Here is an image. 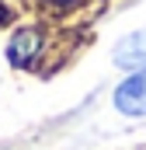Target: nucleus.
Instances as JSON below:
<instances>
[{
    "mask_svg": "<svg viewBox=\"0 0 146 150\" xmlns=\"http://www.w3.org/2000/svg\"><path fill=\"white\" fill-rule=\"evenodd\" d=\"M111 105L115 112L125 115V119H146V67L129 74L111 94Z\"/></svg>",
    "mask_w": 146,
    "mask_h": 150,
    "instance_id": "1",
    "label": "nucleus"
},
{
    "mask_svg": "<svg viewBox=\"0 0 146 150\" xmlns=\"http://www.w3.org/2000/svg\"><path fill=\"white\" fill-rule=\"evenodd\" d=\"M42 49H45V32L35 28V25H25L7 38V63L18 67V70H28V67H35Z\"/></svg>",
    "mask_w": 146,
    "mask_h": 150,
    "instance_id": "2",
    "label": "nucleus"
},
{
    "mask_svg": "<svg viewBox=\"0 0 146 150\" xmlns=\"http://www.w3.org/2000/svg\"><path fill=\"white\" fill-rule=\"evenodd\" d=\"M49 4H56V7H70V4H77V0H49Z\"/></svg>",
    "mask_w": 146,
    "mask_h": 150,
    "instance_id": "4",
    "label": "nucleus"
},
{
    "mask_svg": "<svg viewBox=\"0 0 146 150\" xmlns=\"http://www.w3.org/2000/svg\"><path fill=\"white\" fill-rule=\"evenodd\" d=\"M111 63H115L118 70H125V74H136V70L146 67V25L136 28V32H129V35H122L115 42Z\"/></svg>",
    "mask_w": 146,
    "mask_h": 150,
    "instance_id": "3",
    "label": "nucleus"
}]
</instances>
